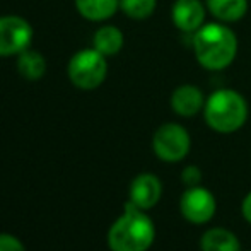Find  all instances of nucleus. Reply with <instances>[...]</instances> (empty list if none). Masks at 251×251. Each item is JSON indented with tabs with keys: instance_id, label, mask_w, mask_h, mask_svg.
I'll list each match as a JSON object with an SVG mask.
<instances>
[{
	"instance_id": "nucleus-13",
	"label": "nucleus",
	"mask_w": 251,
	"mask_h": 251,
	"mask_svg": "<svg viewBox=\"0 0 251 251\" xmlns=\"http://www.w3.org/2000/svg\"><path fill=\"white\" fill-rule=\"evenodd\" d=\"M80 16L89 21H106L116 12L120 0H75Z\"/></svg>"
},
{
	"instance_id": "nucleus-16",
	"label": "nucleus",
	"mask_w": 251,
	"mask_h": 251,
	"mask_svg": "<svg viewBox=\"0 0 251 251\" xmlns=\"http://www.w3.org/2000/svg\"><path fill=\"white\" fill-rule=\"evenodd\" d=\"M157 0H120V7L128 17L137 21L147 19L155 10Z\"/></svg>"
},
{
	"instance_id": "nucleus-6",
	"label": "nucleus",
	"mask_w": 251,
	"mask_h": 251,
	"mask_svg": "<svg viewBox=\"0 0 251 251\" xmlns=\"http://www.w3.org/2000/svg\"><path fill=\"white\" fill-rule=\"evenodd\" d=\"M215 212H217V200L214 193L201 185L185 188L179 197V214L190 224H208L214 219Z\"/></svg>"
},
{
	"instance_id": "nucleus-8",
	"label": "nucleus",
	"mask_w": 251,
	"mask_h": 251,
	"mask_svg": "<svg viewBox=\"0 0 251 251\" xmlns=\"http://www.w3.org/2000/svg\"><path fill=\"white\" fill-rule=\"evenodd\" d=\"M162 197V183L152 173H140L130 185L128 201L142 210H151L159 203Z\"/></svg>"
},
{
	"instance_id": "nucleus-3",
	"label": "nucleus",
	"mask_w": 251,
	"mask_h": 251,
	"mask_svg": "<svg viewBox=\"0 0 251 251\" xmlns=\"http://www.w3.org/2000/svg\"><path fill=\"white\" fill-rule=\"evenodd\" d=\"M248 102L234 89H219L203 106L205 123L217 133H234L248 120Z\"/></svg>"
},
{
	"instance_id": "nucleus-2",
	"label": "nucleus",
	"mask_w": 251,
	"mask_h": 251,
	"mask_svg": "<svg viewBox=\"0 0 251 251\" xmlns=\"http://www.w3.org/2000/svg\"><path fill=\"white\" fill-rule=\"evenodd\" d=\"M193 51L203 69L222 70L234 62L238 53V38L224 24H203L195 31Z\"/></svg>"
},
{
	"instance_id": "nucleus-11",
	"label": "nucleus",
	"mask_w": 251,
	"mask_h": 251,
	"mask_svg": "<svg viewBox=\"0 0 251 251\" xmlns=\"http://www.w3.org/2000/svg\"><path fill=\"white\" fill-rule=\"evenodd\" d=\"M201 251H241L239 238L227 227H210L200 238Z\"/></svg>"
},
{
	"instance_id": "nucleus-1",
	"label": "nucleus",
	"mask_w": 251,
	"mask_h": 251,
	"mask_svg": "<svg viewBox=\"0 0 251 251\" xmlns=\"http://www.w3.org/2000/svg\"><path fill=\"white\" fill-rule=\"evenodd\" d=\"M155 226L146 210L132 201L125 205V212L118 217L108 232L111 251H147L154 245Z\"/></svg>"
},
{
	"instance_id": "nucleus-9",
	"label": "nucleus",
	"mask_w": 251,
	"mask_h": 251,
	"mask_svg": "<svg viewBox=\"0 0 251 251\" xmlns=\"http://www.w3.org/2000/svg\"><path fill=\"white\" fill-rule=\"evenodd\" d=\"M171 16L178 29L185 33H195L203 26L205 7L200 0H176Z\"/></svg>"
},
{
	"instance_id": "nucleus-7",
	"label": "nucleus",
	"mask_w": 251,
	"mask_h": 251,
	"mask_svg": "<svg viewBox=\"0 0 251 251\" xmlns=\"http://www.w3.org/2000/svg\"><path fill=\"white\" fill-rule=\"evenodd\" d=\"M33 41V27L19 16L0 17V56L19 55Z\"/></svg>"
},
{
	"instance_id": "nucleus-17",
	"label": "nucleus",
	"mask_w": 251,
	"mask_h": 251,
	"mask_svg": "<svg viewBox=\"0 0 251 251\" xmlns=\"http://www.w3.org/2000/svg\"><path fill=\"white\" fill-rule=\"evenodd\" d=\"M181 183L185 185V188L201 185V171L199 166H186L181 171Z\"/></svg>"
},
{
	"instance_id": "nucleus-4",
	"label": "nucleus",
	"mask_w": 251,
	"mask_h": 251,
	"mask_svg": "<svg viewBox=\"0 0 251 251\" xmlns=\"http://www.w3.org/2000/svg\"><path fill=\"white\" fill-rule=\"evenodd\" d=\"M108 74L106 56L98 50H80L70 58L69 77L72 84L79 89L91 91L100 87Z\"/></svg>"
},
{
	"instance_id": "nucleus-19",
	"label": "nucleus",
	"mask_w": 251,
	"mask_h": 251,
	"mask_svg": "<svg viewBox=\"0 0 251 251\" xmlns=\"http://www.w3.org/2000/svg\"><path fill=\"white\" fill-rule=\"evenodd\" d=\"M241 214L245 221L251 226V192L246 193V197L241 201Z\"/></svg>"
},
{
	"instance_id": "nucleus-15",
	"label": "nucleus",
	"mask_w": 251,
	"mask_h": 251,
	"mask_svg": "<svg viewBox=\"0 0 251 251\" xmlns=\"http://www.w3.org/2000/svg\"><path fill=\"white\" fill-rule=\"evenodd\" d=\"M17 58V70L23 77L29 80H38L45 75L47 72V60L43 58V55L33 50H24L19 53Z\"/></svg>"
},
{
	"instance_id": "nucleus-18",
	"label": "nucleus",
	"mask_w": 251,
	"mask_h": 251,
	"mask_svg": "<svg viewBox=\"0 0 251 251\" xmlns=\"http://www.w3.org/2000/svg\"><path fill=\"white\" fill-rule=\"evenodd\" d=\"M0 251H26L23 243L10 234H0Z\"/></svg>"
},
{
	"instance_id": "nucleus-10",
	"label": "nucleus",
	"mask_w": 251,
	"mask_h": 251,
	"mask_svg": "<svg viewBox=\"0 0 251 251\" xmlns=\"http://www.w3.org/2000/svg\"><path fill=\"white\" fill-rule=\"evenodd\" d=\"M205 96L197 86L192 84H183L176 87L175 93L171 94V108L178 116L183 118H192L197 113L203 111Z\"/></svg>"
},
{
	"instance_id": "nucleus-12",
	"label": "nucleus",
	"mask_w": 251,
	"mask_h": 251,
	"mask_svg": "<svg viewBox=\"0 0 251 251\" xmlns=\"http://www.w3.org/2000/svg\"><path fill=\"white\" fill-rule=\"evenodd\" d=\"M207 7L222 23H236L248 12V0H207Z\"/></svg>"
},
{
	"instance_id": "nucleus-5",
	"label": "nucleus",
	"mask_w": 251,
	"mask_h": 251,
	"mask_svg": "<svg viewBox=\"0 0 251 251\" xmlns=\"http://www.w3.org/2000/svg\"><path fill=\"white\" fill-rule=\"evenodd\" d=\"M190 149H192L190 133L179 123H164L154 132L152 151L162 162L176 164L188 155Z\"/></svg>"
},
{
	"instance_id": "nucleus-14",
	"label": "nucleus",
	"mask_w": 251,
	"mask_h": 251,
	"mask_svg": "<svg viewBox=\"0 0 251 251\" xmlns=\"http://www.w3.org/2000/svg\"><path fill=\"white\" fill-rule=\"evenodd\" d=\"M94 50L104 56L116 55L123 48V33L115 26H104L94 33Z\"/></svg>"
}]
</instances>
